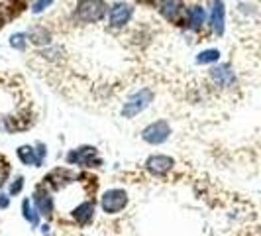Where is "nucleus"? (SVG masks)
<instances>
[{"mask_svg":"<svg viewBox=\"0 0 261 236\" xmlns=\"http://www.w3.org/2000/svg\"><path fill=\"white\" fill-rule=\"evenodd\" d=\"M106 12H108V6L104 0H79L73 16L81 24H94L106 16Z\"/></svg>","mask_w":261,"mask_h":236,"instance_id":"f257e3e1","label":"nucleus"},{"mask_svg":"<svg viewBox=\"0 0 261 236\" xmlns=\"http://www.w3.org/2000/svg\"><path fill=\"white\" fill-rule=\"evenodd\" d=\"M153 91L151 89H139L138 92H134L132 97L124 103V107H122V116L124 118H134V116H138L139 112H143L147 107H149V103L153 101Z\"/></svg>","mask_w":261,"mask_h":236,"instance_id":"f03ea898","label":"nucleus"},{"mask_svg":"<svg viewBox=\"0 0 261 236\" xmlns=\"http://www.w3.org/2000/svg\"><path fill=\"white\" fill-rule=\"evenodd\" d=\"M128 205V193L124 189H108L100 197V207L106 215H118Z\"/></svg>","mask_w":261,"mask_h":236,"instance_id":"7ed1b4c3","label":"nucleus"},{"mask_svg":"<svg viewBox=\"0 0 261 236\" xmlns=\"http://www.w3.org/2000/svg\"><path fill=\"white\" fill-rule=\"evenodd\" d=\"M67 162L71 165H83V167H96L102 163L94 146H81V148L71 150L67 154Z\"/></svg>","mask_w":261,"mask_h":236,"instance_id":"20e7f679","label":"nucleus"},{"mask_svg":"<svg viewBox=\"0 0 261 236\" xmlns=\"http://www.w3.org/2000/svg\"><path fill=\"white\" fill-rule=\"evenodd\" d=\"M169 136H171V126L165 120H155L149 126H145L143 132H141L143 142H147V144H151V146L163 144V142L169 140Z\"/></svg>","mask_w":261,"mask_h":236,"instance_id":"39448f33","label":"nucleus"},{"mask_svg":"<svg viewBox=\"0 0 261 236\" xmlns=\"http://www.w3.org/2000/svg\"><path fill=\"white\" fill-rule=\"evenodd\" d=\"M159 14L167 20V22H181L185 16H187V10H185V4L183 0H161L159 2Z\"/></svg>","mask_w":261,"mask_h":236,"instance_id":"423d86ee","label":"nucleus"},{"mask_svg":"<svg viewBox=\"0 0 261 236\" xmlns=\"http://www.w3.org/2000/svg\"><path fill=\"white\" fill-rule=\"evenodd\" d=\"M134 16V8L126 2H116L108 12V26L110 28H124Z\"/></svg>","mask_w":261,"mask_h":236,"instance_id":"0eeeda50","label":"nucleus"},{"mask_svg":"<svg viewBox=\"0 0 261 236\" xmlns=\"http://www.w3.org/2000/svg\"><path fill=\"white\" fill-rule=\"evenodd\" d=\"M175 165V160L169 158V156H163V154H155V156H149L147 162H145V167L151 175H167Z\"/></svg>","mask_w":261,"mask_h":236,"instance_id":"6e6552de","label":"nucleus"},{"mask_svg":"<svg viewBox=\"0 0 261 236\" xmlns=\"http://www.w3.org/2000/svg\"><path fill=\"white\" fill-rule=\"evenodd\" d=\"M34 205L37 209L39 215L43 217H51L55 211V203H53V197L49 195V191L45 187H37L35 193H34Z\"/></svg>","mask_w":261,"mask_h":236,"instance_id":"1a4fd4ad","label":"nucleus"},{"mask_svg":"<svg viewBox=\"0 0 261 236\" xmlns=\"http://www.w3.org/2000/svg\"><path fill=\"white\" fill-rule=\"evenodd\" d=\"M210 28L216 36L224 34L226 28V6H224V0H214L212 4V12H210Z\"/></svg>","mask_w":261,"mask_h":236,"instance_id":"9d476101","label":"nucleus"},{"mask_svg":"<svg viewBox=\"0 0 261 236\" xmlns=\"http://www.w3.org/2000/svg\"><path fill=\"white\" fill-rule=\"evenodd\" d=\"M210 79L218 87H232L234 81H236V75H234L232 67L228 63H224V65H216V67L210 69Z\"/></svg>","mask_w":261,"mask_h":236,"instance_id":"9b49d317","label":"nucleus"},{"mask_svg":"<svg viewBox=\"0 0 261 236\" xmlns=\"http://www.w3.org/2000/svg\"><path fill=\"white\" fill-rule=\"evenodd\" d=\"M185 22H187V26H189L191 30L200 32L202 26H204V22H206V10H204L202 6H191V8L187 10Z\"/></svg>","mask_w":261,"mask_h":236,"instance_id":"f8f14e48","label":"nucleus"},{"mask_svg":"<svg viewBox=\"0 0 261 236\" xmlns=\"http://www.w3.org/2000/svg\"><path fill=\"white\" fill-rule=\"evenodd\" d=\"M73 218L79 224H88L94 218V203L92 201H83L81 205H77L75 211H73Z\"/></svg>","mask_w":261,"mask_h":236,"instance_id":"ddd939ff","label":"nucleus"},{"mask_svg":"<svg viewBox=\"0 0 261 236\" xmlns=\"http://www.w3.org/2000/svg\"><path fill=\"white\" fill-rule=\"evenodd\" d=\"M16 156H18V160L24 165H35V167H39V160H37L35 148H32V146H20L18 152H16Z\"/></svg>","mask_w":261,"mask_h":236,"instance_id":"4468645a","label":"nucleus"},{"mask_svg":"<svg viewBox=\"0 0 261 236\" xmlns=\"http://www.w3.org/2000/svg\"><path fill=\"white\" fill-rule=\"evenodd\" d=\"M28 37H30L35 45H47V43H51V36H49V32H47L45 28H41V26L32 28Z\"/></svg>","mask_w":261,"mask_h":236,"instance_id":"2eb2a0df","label":"nucleus"},{"mask_svg":"<svg viewBox=\"0 0 261 236\" xmlns=\"http://www.w3.org/2000/svg\"><path fill=\"white\" fill-rule=\"evenodd\" d=\"M22 211H24V218H26L32 226H35L37 220H39V213H37V209L32 207L30 199H24V203H22Z\"/></svg>","mask_w":261,"mask_h":236,"instance_id":"dca6fc26","label":"nucleus"},{"mask_svg":"<svg viewBox=\"0 0 261 236\" xmlns=\"http://www.w3.org/2000/svg\"><path fill=\"white\" fill-rule=\"evenodd\" d=\"M220 59V52L218 50H204L196 55V63L206 65V63H216Z\"/></svg>","mask_w":261,"mask_h":236,"instance_id":"f3484780","label":"nucleus"},{"mask_svg":"<svg viewBox=\"0 0 261 236\" xmlns=\"http://www.w3.org/2000/svg\"><path fill=\"white\" fill-rule=\"evenodd\" d=\"M28 36L26 34H14L12 37H10V45L14 47V50H18V52H24L26 50V43H28V39H26Z\"/></svg>","mask_w":261,"mask_h":236,"instance_id":"a211bd4d","label":"nucleus"},{"mask_svg":"<svg viewBox=\"0 0 261 236\" xmlns=\"http://www.w3.org/2000/svg\"><path fill=\"white\" fill-rule=\"evenodd\" d=\"M51 4H53V0H35L34 6H32V12H34V14H39V12L47 10Z\"/></svg>","mask_w":261,"mask_h":236,"instance_id":"6ab92c4d","label":"nucleus"},{"mask_svg":"<svg viewBox=\"0 0 261 236\" xmlns=\"http://www.w3.org/2000/svg\"><path fill=\"white\" fill-rule=\"evenodd\" d=\"M22 189H24V177H16L12 183H10V195H20L22 193Z\"/></svg>","mask_w":261,"mask_h":236,"instance_id":"aec40b11","label":"nucleus"},{"mask_svg":"<svg viewBox=\"0 0 261 236\" xmlns=\"http://www.w3.org/2000/svg\"><path fill=\"white\" fill-rule=\"evenodd\" d=\"M8 175H10V165H8V162L2 160V162H0V187L6 183Z\"/></svg>","mask_w":261,"mask_h":236,"instance_id":"412c9836","label":"nucleus"},{"mask_svg":"<svg viewBox=\"0 0 261 236\" xmlns=\"http://www.w3.org/2000/svg\"><path fill=\"white\" fill-rule=\"evenodd\" d=\"M35 152H37V160H39V165H41L43 160H45V154H47L45 144H37V146H35Z\"/></svg>","mask_w":261,"mask_h":236,"instance_id":"4be33fe9","label":"nucleus"},{"mask_svg":"<svg viewBox=\"0 0 261 236\" xmlns=\"http://www.w3.org/2000/svg\"><path fill=\"white\" fill-rule=\"evenodd\" d=\"M10 205V197L8 195H0V209H6Z\"/></svg>","mask_w":261,"mask_h":236,"instance_id":"5701e85b","label":"nucleus"}]
</instances>
